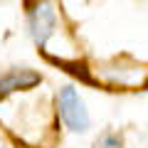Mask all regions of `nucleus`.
<instances>
[{
	"label": "nucleus",
	"mask_w": 148,
	"mask_h": 148,
	"mask_svg": "<svg viewBox=\"0 0 148 148\" xmlns=\"http://www.w3.org/2000/svg\"><path fill=\"white\" fill-rule=\"evenodd\" d=\"M27 27L37 47H45L57 30V10L52 0H35L27 5Z\"/></svg>",
	"instance_id": "nucleus-1"
},
{
	"label": "nucleus",
	"mask_w": 148,
	"mask_h": 148,
	"mask_svg": "<svg viewBox=\"0 0 148 148\" xmlns=\"http://www.w3.org/2000/svg\"><path fill=\"white\" fill-rule=\"evenodd\" d=\"M57 101H59V116L67 123V128L84 133L89 128V114H86V106L82 101V96L77 94V89L74 86H62Z\"/></svg>",
	"instance_id": "nucleus-2"
},
{
	"label": "nucleus",
	"mask_w": 148,
	"mask_h": 148,
	"mask_svg": "<svg viewBox=\"0 0 148 148\" xmlns=\"http://www.w3.org/2000/svg\"><path fill=\"white\" fill-rule=\"evenodd\" d=\"M42 82V77L32 69H12V72L3 74L0 77V99H5L8 94L12 91H25V89H32Z\"/></svg>",
	"instance_id": "nucleus-3"
},
{
	"label": "nucleus",
	"mask_w": 148,
	"mask_h": 148,
	"mask_svg": "<svg viewBox=\"0 0 148 148\" xmlns=\"http://www.w3.org/2000/svg\"><path fill=\"white\" fill-rule=\"evenodd\" d=\"M94 148H123V141L119 133H101L94 141Z\"/></svg>",
	"instance_id": "nucleus-4"
}]
</instances>
